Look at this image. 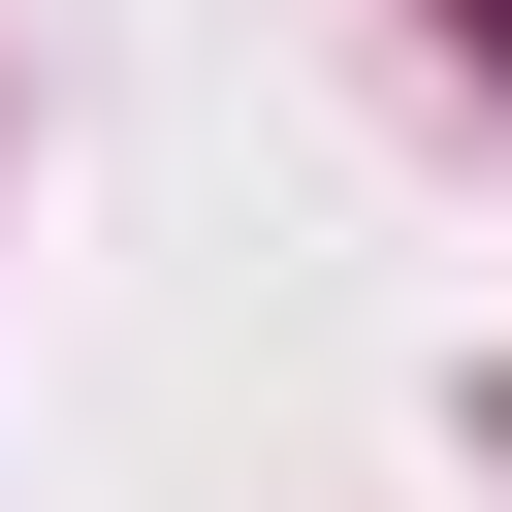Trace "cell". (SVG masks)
I'll return each mask as SVG.
<instances>
[{"label":"cell","mask_w":512,"mask_h":512,"mask_svg":"<svg viewBox=\"0 0 512 512\" xmlns=\"http://www.w3.org/2000/svg\"><path fill=\"white\" fill-rule=\"evenodd\" d=\"M480 64H512V0H480Z\"/></svg>","instance_id":"obj_1"}]
</instances>
